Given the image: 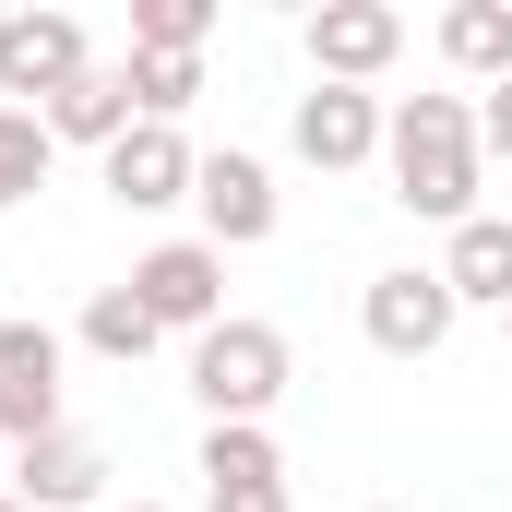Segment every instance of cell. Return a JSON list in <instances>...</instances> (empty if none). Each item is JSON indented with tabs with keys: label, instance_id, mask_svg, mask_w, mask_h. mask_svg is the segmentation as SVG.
Segmentation results:
<instances>
[{
	"label": "cell",
	"instance_id": "obj_1",
	"mask_svg": "<svg viewBox=\"0 0 512 512\" xmlns=\"http://www.w3.org/2000/svg\"><path fill=\"white\" fill-rule=\"evenodd\" d=\"M382 167H393V203H405V215L465 227L477 191H489L477 108H465V96H393V108H382Z\"/></svg>",
	"mask_w": 512,
	"mask_h": 512
},
{
	"label": "cell",
	"instance_id": "obj_2",
	"mask_svg": "<svg viewBox=\"0 0 512 512\" xmlns=\"http://www.w3.org/2000/svg\"><path fill=\"white\" fill-rule=\"evenodd\" d=\"M191 393H203V417L215 429H239V417H274V393H286V334L251 322V310H227L215 334H191Z\"/></svg>",
	"mask_w": 512,
	"mask_h": 512
},
{
	"label": "cell",
	"instance_id": "obj_3",
	"mask_svg": "<svg viewBox=\"0 0 512 512\" xmlns=\"http://www.w3.org/2000/svg\"><path fill=\"white\" fill-rule=\"evenodd\" d=\"M120 286L155 310V334H215V322H227V251H215V239H155Z\"/></svg>",
	"mask_w": 512,
	"mask_h": 512
},
{
	"label": "cell",
	"instance_id": "obj_4",
	"mask_svg": "<svg viewBox=\"0 0 512 512\" xmlns=\"http://www.w3.org/2000/svg\"><path fill=\"white\" fill-rule=\"evenodd\" d=\"M298 48H310L322 84H382L393 60H405V12H393V0H322V12L298 24Z\"/></svg>",
	"mask_w": 512,
	"mask_h": 512
},
{
	"label": "cell",
	"instance_id": "obj_5",
	"mask_svg": "<svg viewBox=\"0 0 512 512\" xmlns=\"http://www.w3.org/2000/svg\"><path fill=\"white\" fill-rule=\"evenodd\" d=\"M358 322H370V346L382 358H441L453 346V286H441V262L417 274V262H393L358 286Z\"/></svg>",
	"mask_w": 512,
	"mask_h": 512
},
{
	"label": "cell",
	"instance_id": "obj_6",
	"mask_svg": "<svg viewBox=\"0 0 512 512\" xmlns=\"http://www.w3.org/2000/svg\"><path fill=\"white\" fill-rule=\"evenodd\" d=\"M0 477H12V501H24V512H108V477H120V465H108V441L48 429V441H24Z\"/></svg>",
	"mask_w": 512,
	"mask_h": 512
},
{
	"label": "cell",
	"instance_id": "obj_7",
	"mask_svg": "<svg viewBox=\"0 0 512 512\" xmlns=\"http://www.w3.org/2000/svg\"><path fill=\"white\" fill-rule=\"evenodd\" d=\"M286 143H298V167L346 179V167L382 155V96H370V84H310V96L286 108Z\"/></svg>",
	"mask_w": 512,
	"mask_h": 512
},
{
	"label": "cell",
	"instance_id": "obj_8",
	"mask_svg": "<svg viewBox=\"0 0 512 512\" xmlns=\"http://www.w3.org/2000/svg\"><path fill=\"white\" fill-rule=\"evenodd\" d=\"M96 179H108V203L120 215H167V203H191V179H203V155L179 143L167 120H131L108 155H96Z\"/></svg>",
	"mask_w": 512,
	"mask_h": 512
},
{
	"label": "cell",
	"instance_id": "obj_9",
	"mask_svg": "<svg viewBox=\"0 0 512 512\" xmlns=\"http://www.w3.org/2000/svg\"><path fill=\"white\" fill-rule=\"evenodd\" d=\"M96 72V48H84V24L72 12H0V96H72Z\"/></svg>",
	"mask_w": 512,
	"mask_h": 512
},
{
	"label": "cell",
	"instance_id": "obj_10",
	"mask_svg": "<svg viewBox=\"0 0 512 512\" xmlns=\"http://www.w3.org/2000/svg\"><path fill=\"white\" fill-rule=\"evenodd\" d=\"M191 203H203V239L215 251H262L274 239V215H286V191H274V167L262 155H203V179H191Z\"/></svg>",
	"mask_w": 512,
	"mask_h": 512
},
{
	"label": "cell",
	"instance_id": "obj_11",
	"mask_svg": "<svg viewBox=\"0 0 512 512\" xmlns=\"http://www.w3.org/2000/svg\"><path fill=\"white\" fill-rule=\"evenodd\" d=\"M60 429V334L48 322H0V441H48Z\"/></svg>",
	"mask_w": 512,
	"mask_h": 512
},
{
	"label": "cell",
	"instance_id": "obj_12",
	"mask_svg": "<svg viewBox=\"0 0 512 512\" xmlns=\"http://www.w3.org/2000/svg\"><path fill=\"white\" fill-rule=\"evenodd\" d=\"M441 286H453V310H512V215H465L441 251Z\"/></svg>",
	"mask_w": 512,
	"mask_h": 512
},
{
	"label": "cell",
	"instance_id": "obj_13",
	"mask_svg": "<svg viewBox=\"0 0 512 512\" xmlns=\"http://www.w3.org/2000/svg\"><path fill=\"white\" fill-rule=\"evenodd\" d=\"M36 120H48V143H96V155H108V143H120L143 108H131V72H108V60H96V72H84L72 96H48Z\"/></svg>",
	"mask_w": 512,
	"mask_h": 512
},
{
	"label": "cell",
	"instance_id": "obj_14",
	"mask_svg": "<svg viewBox=\"0 0 512 512\" xmlns=\"http://www.w3.org/2000/svg\"><path fill=\"white\" fill-rule=\"evenodd\" d=\"M441 60L465 84H512V0H453L441 12Z\"/></svg>",
	"mask_w": 512,
	"mask_h": 512
},
{
	"label": "cell",
	"instance_id": "obj_15",
	"mask_svg": "<svg viewBox=\"0 0 512 512\" xmlns=\"http://www.w3.org/2000/svg\"><path fill=\"white\" fill-rule=\"evenodd\" d=\"M286 477V453H274V429H203V489H274Z\"/></svg>",
	"mask_w": 512,
	"mask_h": 512
},
{
	"label": "cell",
	"instance_id": "obj_16",
	"mask_svg": "<svg viewBox=\"0 0 512 512\" xmlns=\"http://www.w3.org/2000/svg\"><path fill=\"white\" fill-rule=\"evenodd\" d=\"M215 36V0H131V48L143 60H203Z\"/></svg>",
	"mask_w": 512,
	"mask_h": 512
},
{
	"label": "cell",
	"instance_id": "obj_17",
	"mask_svg": "<svg viewBox=\"0 0 512 512\" xmlns=\"http://www.w3.org/2000/svg\"><path fill=\"white\" fill-rule=\"evenodd\" d=\"M48 155H60V143H48V120H36V108H0V215L48 191Z\"/></svg>",
	"mask_w": 512,
	"mask_h": 512
},
{
	"label": "cell",
	"instance_id": "obj_18",
	"mask_svg": "<svg viewBox=\"0 0 512 512\" xmlns=\"http://www.w3.org/2000/svg\"><path fill=\"white\" fill-rule=\"evenodd\" d=\"M84 346H96V358H155V310H143V298H131V286H96V298H84Z\"/></svg>",
	"mask_w": 512,
	"mask_h": 512
},
{
	"label": "cell",
	"instance_id": "obj_19",
	"mask_svg": "<svg viewBox=\"0 0 512 512\" xmlns=\"http://www.w3.org/2000/svg\"><path fill=\"white\" fill-rule=\"evenodd\" d=\"M120 72H131V108H143V120H167V131H179V108L203 96V60H143V48H131Z\"/></svg>",
	"mask_w": 512,
	"mask_h": 512
},
{
	"label": "cell",
	"instance_id": "obj_20",
	"mask_svg": "<svg viewBox=\"0 0 512 512\" xmlns=\"http://www.w3.org/2000/svg\"><path fill=\"white\" fill-rule=\"evenodd\" d=\"M477 155H501V167H512V84H489V108H477Z\"/></svg>",
	"mask_w": 512,
	"mask_h": 512
},
{
	"label": "cell",
	"instance_id": "obj_21",
	"mask_svg": "<svg viewBox=\"0 0 512 512\" xmlns=\"http://www.w3.org/2000/svg\"><path fill=\"white\" fill-rule=\"evenodd\" d=\"M203 512H286V477L274 489H203Z\"/></svg>",
	"mask_w": 512,
	"mask_h": 512
},
{
	"label": "cell",
	"instance_id": "obj_22",
	"mask_svg": "<svg viewBox=\"0 0 512 512\" xmlns=\"http://www.w3.org/2000/svg\"><path fill=\"white\" fill-rule=\"evenodd\" d=\"M108 512H167V501H108Z\"/></svg>",
	"mask_w": 512,
	"mask_h": 512
},
{
	"label": "cell",
	"instance_id": "obj_23",
	"mask_svg": "<svg viewBox=\"0 0 512 512\" xmlns=\"http://www.w3.org/2000/svg\"><path fill=\"white\" fill-rule=\"evenodd\" d=\"M370 512H405V501H370Z\"/></svg>",
	"mask_w": 512,
	"mask_h": 512
},
{
	"label": "cell",
	"instance_id": "obj_24",
	"mask_svg": "<svg viewBox=\"0 0 512 512\" xmlns=\"http://www.w3.org/2000/svg\"><path fill=\"white\" fill-rule=\"evenodd\" d=\"M501 334H512V310H501Z\"/></svg>",
	"mask_w": 512,
	"mask_h": 512
},
{
	"label": "cell",
	"instance_id": "obj_25",
	"mask_svg": "<svg viewBox=\"0 0 512 512\" xmlns=\"http://www.w3.org/2000/svg\"><path fill=\"white\" fill-rule=\"evenodd\" d=\"M0 512H24V501H0Z\"/></svg>",
	"mask_w": 512,
	"mask_h": 512
}]
</instances>
